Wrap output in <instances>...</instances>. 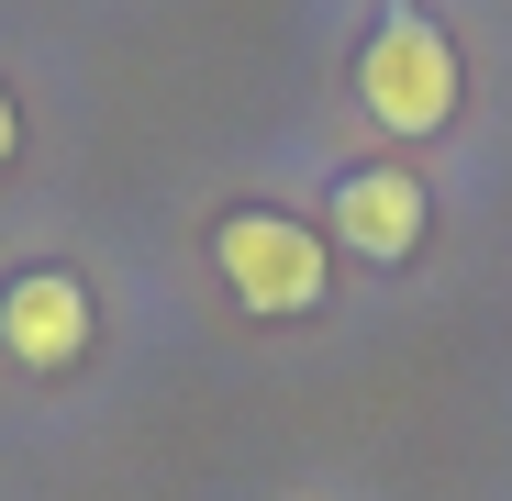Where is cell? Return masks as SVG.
Returning <instances> with one entry per match:
<instances>
[{
  "label": "cell",
  "instance_id": "cell-1",
  "mask_svg": "<svg viewBox=\"0 0 512 501\" xmlns=\"http://www.w3.org/2000/svg\"><path fill=\"white\" fill-rule=\"evenodd\" d=\"M357 101L390 123V134H435L457 112V45L423 23V12H390L357 56Z\"/></svg>",
  "mask_w": 512,
  "mask_h": 501
},
{
  "label": "cell",
  "instance_id": "cell-2",
  "mask_svg": "<svg viewBox=\"0 0 512 501\" xmlns=\"http://www.w3.org/2000/svg\"><path fill=\"white\" fill-rule=\"evenodd\" d=\"M212 268L234 279L245 312H312L323 301V234L290 223V212H234L212 234Z\"/></svg>",
  "mask_w": 512,
  "mask_h": 501
},
{
  "label": "cell",
  "instance_id": "cell-3",
  "mask_svg": "<svg viewBox=\"0 0 512 501\" xmlns=\"http://www.w3.org/2000/svg\"><path fill=\"white\" fill-rule=\"evenodd\" d=\"M0 346H12L23 368H78L90 357V290H78L67 268H23L12 290H0Z\"/></svg>",
  "mask_w": 512,
  "mask_h": 501
},
{
  "label": "cell",
  "instance_id": "cell-4",
  "mask_svg": "<svg viewBox=\"0 0 512 501\" xmlns=\"http://www.w3.org/2000/svg\"><path fill=\"white\" fill-rule=\"evenodd\" d=\"M334 234H346L357 257H412V245H423V190H412V167H357V179L334 190Z\"/></svg>",
  "mask_w": 512,
  "mask_h": 501
},
{
  "label": "cell",
  "instance_id": "cell-5",
  "mask_svg": "<svg viewBox=\"0 0 512 501\" xmlns=\"http://www.w3.org/2000/svg\"><path fill=\"white\" fill-rule=\"evenodd\" d=\"M12 145H23V123H12V101H0V156H12Z\"/></svg>",
  "mask_w": 512,
  "mask_h": 501
}]
</instances>
